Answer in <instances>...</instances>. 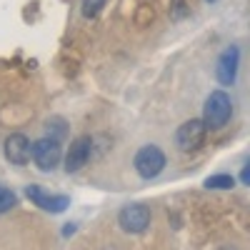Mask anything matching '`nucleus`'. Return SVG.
Segmentation results:
<instances>
[{
	"label": "nucleus",
	"instance_id": "nucleus-1",
	"mask_svg": "<svg viewBox=\"0 0 250 250\" xmlns=\"http://www.w3.org/2000/svg\"><path fill=\"white\" fill-rule=\"evenodd\" d=\"M233 115V100L228 93L215 90L208 95L205 100V108H203V123L205 128H223V125L230 120Z\"/></svg>",
	"mask_w": 250,
	"mask_h": 250
},
{
	"label": "nucleus",
	"instance_id": "nucleus-2",
	"mask_svg": "<svg viewBox=\"0 0 250 250\" xmlns=\"http://www.w3.org/2000/svg\"><path fill=\"white\" fill-rule=\"evenodd\" d=\"M30 155H33V163L38 165L40 170H55L58 163L62 158V150H60V143L55 138H40L30 145Z\"/></svg>",
	"mask_w": 250,
	"mask_h": 250
},
{
	"label": "nucleus",
	"instance_id": "nucleus-3",
	"mask_svg": "<svg viewBox=\"0 0 250 250\" xmlns=\"http://www.w3.org/2000/svg\"><path fill=\"white\" fill-rule=\"evenodd\" d=\"M133 165H135V170H138L140 178H148V180H150V178H155V175L163 173V168H165V155H163V150L158 148V145H145V148H140V150L135 153Z\"/></svg>",
	"mask_w": 250,
	"mask_h": 250
},
{
	"label": "nucleus",
	"instance_id": "nucleus-4",
	"mask_svg": "<svg viewBox=\"0 0 250 250\" xmlns=\"http://www.w3.org/2000/svg\"><path fill=\"white\" fill-rule=\"evenodd\" d=\"M118 223H120V228L125 233H143L145 228L150 225V210L140 203L125 205L118 213Z\"/></svg>",
	"mask_w": 250,
	"mask_h": 250
},
{
	"label": "nucleus",
	"instance_id": "nucleus-5",
	"mask_svg": "<svg viewBox=\"0 0 250 250\" xmlns=\"http://www.w3.org/2000/svg\"><path fill=\"white\" fill-rule=\"evenodd\" d=\"M205 123L203 120H188L183 123L178 133H175V143L183 153H190V150H198L203 145V138H205Z\"/></svg>",
	"mask_w": 250,
	"mask_h": 250
},
{
	"label": "nucleus",
	"instance_id": "nucleus-6",
	"mask_svg": "<svg viewBox=\"0 0 250 250\" xmlns=\"http://www.w3.org/2000/svg\"><path fill=\"white\" fill-rule=\"evenodd\" d=\"M25 195L38 208H43V210H48V213H62V210H68V205H70V198L68 195H50L40 185H28L25 188Z\"/></svg>",
	"mask_w": 250,
	"mask_h": 250
},
{
	"label": "nucleus",
	"instance_id": "nucleus-7",
	"mask_svg": "<svg viewBox=\"0 0 250 250\" xmlns=\"http://www.w3.org/2000/svg\"><path fill=\"white\" fill-rule=\"evenodd\" d=\"M90 150H93V140L88 135H80L70 143V148H68V155H65V170L68 173H78L83 165L88 163L90 158Z\"/></svg>",
	"mask_w": 250,
	"mask_h": 250
},
{
	"label": "nucleus",
	"instance_id": "nucleus-8",
	"mask_svg": "<svg viewBox=\"0 0 250 250\" xmlns=\"http://www.w3.org/2000/svg\"><path fill=\"white\" fill-rule=\"evenodd\" d=\"M238 62H240V50L235 45L225 48L218 58V68H215V75L220 80V85H233L235 83V73H238Z\"/></svg>",
	"mask_w": 250,
	"mask_h": 250
},
{
	"label": "nucleus",
	"instance_id": "nucleus-9",
	"mask_svg": "<svg viewBox=\"0 0 250 250\" xmlns=\"http://www.w3.org/2000/svg\"><path fill=\"white\" fill-rule=\"evenodd\" d=\"M5 158L13 165H25L30 160V140L23 133H13L5 140Z\"/></svg>",
	"mask_w": 250,
	"mask_h": 250
},
{
	"label": "nucleus",
	"instance_id": "nucleus-10",
	"mask_svg": "<svg viewBox=\"0 0 250 250\" xmlns=\"http://www.w3.org/2000/svg\"><path fill=\"white\" fill-rule=\"evenodd\" d=\"M235 185V178L233 175H210L205 180V188L208 190H228V188Z\"/></svg>",
	"mask_w": 250,
	"mask_h": 250
},
{
	"label": "nucleus",
	"instance_id": "nucleus-11",
	"mask_svg": "<svg viewBox=\"0 0 250 250\" xmlns=\"http://www.w3.org/2000/svg\"><path fill=\"white\" fill-rule=\"evenodd\" d=\"M18 205V198H15V193L13 190H8V188H3L0 185V213H8L10 208H15Z\"/></svg>",
	"mask_w": 250,
	"mask_h": 250
},
{
	"label": "nucleus",
	"instance_id": "nucleus-12",
	"mask_svg": "<svg viewBox=\"0 0 250 250\" xmlns=\"http://www.w3.org/2000/svg\"><path fill=\"white\" fill-rule=\"evenodd\" d=\"M108 0H83V15L85 18H95L103 8H105Z\"/></svg>",
	"mask_w": 250,
	"mask_h": 250
},
{
	"label": "nucleus",
	"instance_id": "nucleus-13",
	"mask_svg": "<svg viewBox=\"0 0 250 250\" xmlns=\"http://www.w3.org/2000/svg\"><path fill=\"white\" fill-rule=\"evenodd\" d=\"M185 15V3L183 0H173V18H183Z\"/></svg>",
	"mask_w": 250,
	"mask_h": 250
},
{
	"label": "nucleus",
	"instance_id": "nucleus-14",
	"mask_svg": "<svg viewBox=\"0 0 250 250\" xmlns=\"http://www.w3.org/2000/svg\"><path fill=\"white\" fill-rule=\"evenodd\" d=\"M240 180H243V185H248V180H250V170H248V165H245L243 173H240Z\"/></svg>",
	"mask_w": 250,
	"mask_h": 250
},
{
	"label": "nucleus",
	"instance_id": "nucleus-15",
	"mask_svg": "<svg viewBox=\"0 0 250 250\" xmlns=\"http://www.w3.org/2000/svg\"><path fill=\"white\" fill-rule=\"evenodd\" d=\"M208 3H213V0H208Z\"/></svg>",
	"mask_w": 250,
	"mask_h": 250
}]
</instances>
